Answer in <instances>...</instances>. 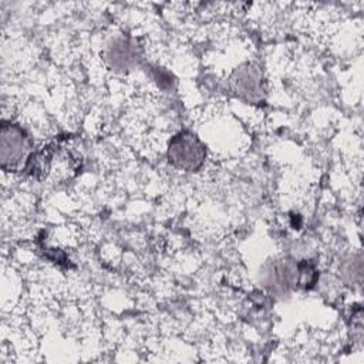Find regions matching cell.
I'll return each instance as SVG.
<instances>
[{
  "instance_id": "2",
  "label": "cell",
  "mask_w": 364,
  "mask_h": 364,
  "mask_svg": "<svg viewBox=\"0 0 364 364\" xmlns=\"http://www.w3.org/2000/svg\"><path fill=\"white\" fill-rule=\"evenodd\" d=\"M28 149L27 136L23 129L14 124L3 122L1 127V168L14 169L26 156Z\"/></svg>"
},
{
  "instance_id": "1",
  "label": "cell",
  "mask_w": 364,
  "mask_h": 364,
  "mask_svg": "<svg viewBox=\"0 0 364 364\" xmlns=\"http://www.w3.org/2000/svg\"><path fill=\"white\" fill-rule=\"evenodd\" d=\"M169 161L182 169H198L205 158V149L191 132H181L169 144Z\"/></svg>"
}]
</instances>
